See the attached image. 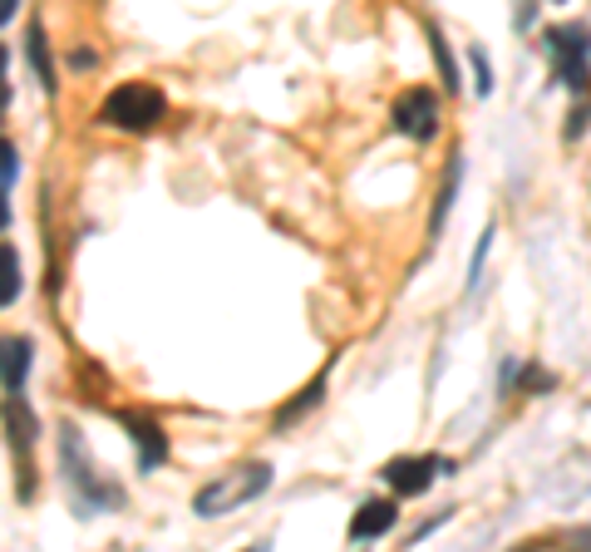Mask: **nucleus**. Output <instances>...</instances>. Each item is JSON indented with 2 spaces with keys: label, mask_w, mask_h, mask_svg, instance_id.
<instances>
[{
  "label": "nucleus",
  "mask_w": 591,
  "mask_h": 552,
  "mask_svg": "<svg viewBox=\"0 0 591 552\" xmlns=\"http://www.w3.org/2000/svg\"><path fill=\"white\" fill-rule=\"evenodd\" d=\"M59 469H65V483L74 488L79 513L114 508L118 503V488H104V483H99V473H94V463H89V449H84L74 424H59Z\"/></svg>",
  "instance_id": "1"
},
{
  "label": "nucleus",
  "mask_w": 591,
  "mask_h": 552,
  "mask_svg": "<svg viewBox=\"0 0 591 552\" xmlns=\"http://www.w3.org/2000/svg\"><path fill=\"white\" fill-rule=\"evenodd\" d=\"M163 114H167V99H163V89H153V84H118L114 94L104 99V108H99V118L124 128V134H143V128H153Z\"/></svg>",
  "instance_id": "2"
},
{
  "label": "nucleus",
  "mask_w": 591,
  "mask_h": 552,
  "mask_svg": "<svg viewBox=\"0 0 591 552\" xmlns=\"http://www.w3.org/2000/svg\"><path fill=\"white\" fill-rule=\"evenodd\" d=\"M266 483H271V463H242V469H232L227 479L207 483L193 508L202 513V518H217V513H232V508H242V503H252L256 493H266Z\"/></svg>",
  "instance_id": "3"
},
{
  "label": "nucleus",
  "mask_w": 591,
  "mask_h": 552,
  "mask_svg": "<svg viewBox=\"0 0 591 552\" xmlns=\"http://www.w3.org/2000/svg\"><path fill=\"white\" fill-rule=\"evenodd\" d=\"M394 128L419 138V143L439 134V99H433V89H424V84L404 89V94L394 99Z\"/></svg>",
  "instance_id": "4"
},
{
  "label": "nucleus",
  "mask_w": 591,
  "mask_h": 552,
  "mask_svg": "<svg viewBox=\"0 0 591 552\" xmlns=\"http://www.w3.org/2000/svg\"><path fill=\"white\" fill-rule=\"evenodd\" d=\"M433 473H453V469L443 459H433V453H419V459H390V463H384V483H390L399 498H419V493L433 483Z\"/></svg>",
  "instance_id": "5"
},
{
  "label": "nucleus",
  "mask_w": 591,
  "mask_h": 552,
  "mask_svg": "<svg viewBox=\"0 0 591 552\" xmlns=\"http://www.w3.org/2000/svg\"><path fill=\"white\" fill-rule=\"evenodd\" d=\"M399 522V508H394V498H370L355 508L350 518V542H370V538H384V532Z\"/></svg>",
  "instance_id": "6"
},
{
  "label": "nucleus",
  "mask_w": 591,
  "mask_h": 552,
  "mask_svg": "<svg viewBox=\"0 0 591 552\" xmlns=\"http://www.w3.org/2000/svg\"><path fill=\"white\" fill-rule=\"evenodd\" d=\"M128 434H134L138 444V469H158V463L167 459V434L158 429L153 419H143V414H128Z\"/></svg>",
  "instance_id": "7"
},
{
  "label": "nucleus",
  "mask_w": 591,
  "mask_h": 552,
  "mask_svg": "<svg viewBox=\"0 0 591 552\" xmlns=\"http://www.w3.org/2000/svg\"><path fill=\"white\" fill-rule=\"evenodd\" d=\"M25 375H30V341L10 335V341H5V394H20Z\"/></svg>",
  "instance_id": "8"
},
{
  "label": "nucleus",
  "mask_w": 591,
  "mask_h": 552,
  "mask_svg": "<svg viewBox=\"0 0 591 552\" xmlns=\"http://www.w3.org/2000/svg\"><path fill=\"white\" fill-rule=\"evenodd\" d=\"M30 65H35V74H39V89L45 94H55V65H49V49H45V30L39 25H30Z\"/></svg>",
  "instance_id": "9"
},
{
  "label": "nucleus",
  "mask_w": 591,
  "mask_h": 552,
  "mask_svg": "<svg viewBox=\"0 0 591 552\" xmlns=\"http://www.w3.org/2000/svg\"><path fill=\"white\" fill-rule=\"evenodd\" d=\"M459 173H463V163L453 158V168L443 173V193H439V203H433V217H429V232H439L443 227V212H449V203L459 197Z\"/></svg>",
  "instance_id": "10"
},
{
  "label": "nucleus",
  "mask_w": 591,
  "mask_h": 552,
  "mask_svg": "<svg viewBox=\"0 0 591 552\" xmlns=\"http://www.w3.org/2000/svg\"><path fill=\"white\" fill-rule=\"evenodd\" d=\"M0 262H5V291H0V301L15 306L20 301V252L5 242V246H0Z\"/></svg>",
  "instance_id": "11"
},
{
  "label": "nucleus",
  "mask_w": 591,
  "mask_h": 552,
  "mask_svg": "<svg viewBox=\"0 0 591 552\" xmlns=\"http://www.w3.org/2000/svg\"><path fill=\"white\" fill-rule=\"evenodd\" d=\"M429 45H433V59H439V79L449 89H459V69H453V55H449V39L439 30H429Z\"/></svg>",
  "instance_id": "12"
},
{
  "label": "nucleus",
  "mask_w": 591,
  "mask_h": 552,
  "mask_svg": "<svg viewBox=\"0 0 591 552\" xmlns=\"http://www.w3.org/2000/svg\"><path fill=\"white\" fill-rule=\"evenodd\" d=\"M552 49H557L561 59H567V55H587V35L571 30V25H561V30H552Z\"/></svg>",
  "instance_id": "13"
},
{
  "label": "nucleus",
  "mask_w": 591,
  "mask_h": 552,
  "mask_svg": "<svg viewBox=\"0 0 591 552\" xmlns=\"http://www.w3.org/2000/svg\"><path fill=\"white\" fill-rule=\"evenodd\" d=\"M321 394H325V380H315V384H311V390H305V394H301V400H291V404H286V410H281V414H276V424H281V429H286V424H291V419H296V414H305V410H311V404H321Z\"/></svg>",
  "instance_id": "14"
},
{
  "label": "nucleus",
  "mask_w": 591,
  "mask_h": 552,
  "mask_svg": "<svg viewBox=\"0 0 591 552\" xmlns=\"http://www.w3.org/2000/svg\"><path fill=\"white\" fill-rule=\"evenodd\" d=\"M561 79H567L571 89L587 84V55H567V59H561Z\"/></svg>",
  "instance_id": "15"
},
{
  "label": "nucleus",
  "mask_w": 591,
  "mask_h": 552,
  "mask_svg": "<svg viewBox=\"0 0 591 552\" xmlns=\"http://www.w3.org/2000/svg\"><path fill=\"white\" fill-rule=\"evenodd\" d=\"M468 59H473V74H478V94H493V74H488V55H483L478 45L468 49Z\"/></svg>",
  "instance_id": "16"
},
{
  "label": "nucleus",
  "mask_w": 591,
  "mask_h": 552,
  "mask_svg": "<svg viewBox=\"0 0 591 552\" xmlns=\"http://www.w3.org/2000/svg\"><path fill=\"white\" fill-rule=\"evenodd\" d=\"M488 246H493V227L478 237V252H473V266H468V286H478V276H483V256H488Z\"/></svg>",
  "instance_id": "17"
},
{
  "label": "nucleus",
  "mask_w": 591,
  "mask_h": 552,
  "mask_svg": "<svg viewBox=\"0 0 591 552\" xmlns=\"http://www.w3.org/2000/svg\"><path fill=\"white\" fill-rule=\"evenodd\" d=\"M0 177H5V193L15 187V143H0Z\"/></svg>",
  "instance_id": "18"
},
{
  "label": "nucleus",
  "mask_w": 591,
  "mask_h": 552,
  "mask_svg": "<svg viewBox=\"0 0 591 552\" xmlns=\"http://www.w3.org/2000/svg\"><path fill=\"white\" fill-rule=\"evenodd\" d=\"M587 124H591V108H577V118H567V138L587 134Z\"/></svg>",
  "instance_id": "19"
},
{
  "label": "nucleus",
  "mask_w": 591,
  "mask_h": 552,
  "mask_svg": "<svg viewBox=\"0 0 591 552\" xmlns=\"http://www.w3.org/2000/svg\"><path fill=\"white\" fill-rule=\"evenodd\" d=\"M522 384H528V390H532V384H552V380H547V375H542V370H528V375H522Z\"/></svg>",
  "instance_id": "20"
},
{
  "label": "nucleus",
  "mask_w": 591,
  "mask_h": 552,
  "mask_svg": "<svg viewBox=\"0 0 591 552\" xmlns=\"http://www.w3.org/2000/svg\"><path fill=\"white\" fill-rule=\"evenodd\" d=\"M571 542H577V548H587V542H591V528H577V532H571Z\"/></svg>",
  "instance_id": "21"
},
{
  "label": "nucleus",
  "mask_w": 591,
  "mask_h": 552,
  "mask_svg": "<svg viewBox=\"0 0 591 552\" xmlns=\"http://www.w3.org/2000/svg\"><path fill=\"white\" fill-rule=\"evenodd\" d=\"M15 15V0H0V20H10Z\"/></svg>",
  "instance_id": "22"
}]
</instances>
